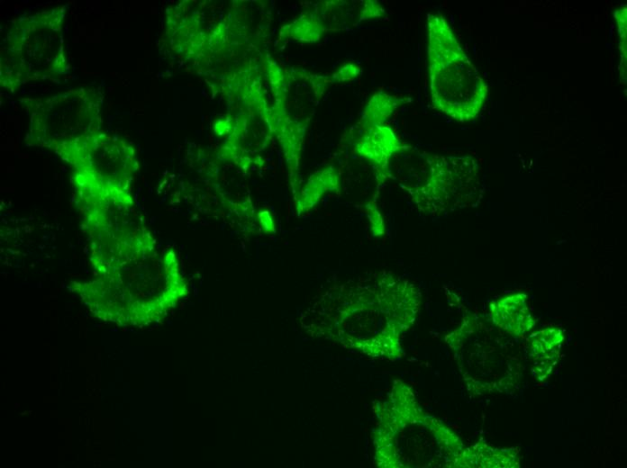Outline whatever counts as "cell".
Returning a JSON list of instances; mask_svg holds the SVG:
<instances>
[{"label":"cell","mask_w":627,"mask_h":468,"mask_svg":"<svg viewBox=\"0 0 627 468\" xmlns=\"http://www.w3.org/2000/svg\"><path fill=\"white\" fill-rule=\"evenodd\" d=\"M52 18H33L22 24L8 40L4 69L16 81L40 77L61 68V28Z\"/></svg>","instance_id":"obj_4"},{"label":"cell","mask_w":627,"mask_h":468,"mask_svg":"<svg viewBox=\"0 0 627 468\" xmlns=\"http://www.w3.org/2000/svg\"><path fill=\"white\" fill-rule=\"evenodd\" d=\"M75 176L90 261L97 274L154 254V241L134 211L128 192Z\"/></svg>","instance_id":"obj_1"},{"label":"cell","mask_w":627,"mask_h":468,"mask_svg":"<svg viewBox=\"0 0 627 468\" xmlns=\"http://www.w3.org/2000/svg\"><path fill=\"white\" fill-rule=\"evenodd\" d=\"M427 37L430 93L434 107L459 122L476 119L486 100L487 85L442 14H428Z\"/></svg>","instance_id":"obj_2"},{"label":"cell","mask_w":627,"mask_h":468,"mask_svg":"<svg viewBox=\"0 0 627 468\" xmlns=\"http://www.w3.org/2000/svg\"><path fill=\"white\" fill-rule=\"evenodd\" d=\"M99 103L89 91L59 94L36 105L30 140L56 152L98 132Z\"/></svg>","instance_id":"obj_3"},{"label":"cell","mask_w":627,"mask_h":468,"mask_svg":"<svg viewBox=\"0 0 627 468\" xmlns=\"http://www.w3.org/2000/svg\"><path fill=\"white\" fill-rule=\"evenodd\" d=\"M57 153L74 166L76 174L104 188L128 192L136 170L132 148L99 132Z\"/></svg>","instance_id":"obj_5"},{"label":"cell","mask_w":627,"mask_h":468,"mask_svg":"<svg viewBox=\"0 0 627 468\" xmlns=\"http://www.w3.org/2000/svg\"><path fill=\"white\" fill-rule=\"evenodd\" d=\"M495 321L506 331L520 335L532 328L533 320L522 295H511L493 306Z\"/></svg>","instance_id":"obj_6"}]
</instances>
